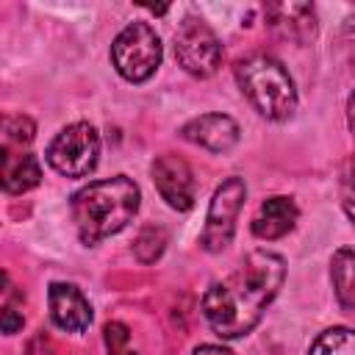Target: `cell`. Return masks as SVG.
Masks as SVG:
<instances>
[{"instance_id":"6da1fadb","label":"cell","mask_w":355,"mask_h":355,"mask_svg":"<svg viewBox=\"0 0 355 355\" xmlns=\"http://www.w3.org/2000/svg\"><path fill=\"white\" fill-rule=\"evenodd\" d=\"M286 280V261L277 252L252 250L227 277L216 280L202 297V316L222 338L247 336L277 297Z\"/></svg>"},{"instance_id":"9a60e30c","label":"cell","mask_w":355,"mask_h":355,"mask_svg":"<svg viewBox=\"0 0 355 355\" xmlns=\"http://www.w3.org/2000/svg\"><path fill=\"white\" fill-rule=\"evenodd\" d=\"M305 355H355V327H330L319 333Z\"/></svg>"},{"instance_id":"7c38bea8","label":"cell","mask_w":355,"mask_h":355,"mask_svg":"<svg viewBox=\"0 0 355 355\" xmlns=\"http://www.w3.org/2000/svg\"><path fill=\"white\" fill-rule=\"evenodd\" d=\"M300 219V208L291 197L286 194H275L269 200L261 202L255 219L250 222V230L255 239H266V241H275V239H283L288 230H294Z\"/></svg>"},{"instance_id":"4fadbf2b","label":"cell","mask_w":355,"mask_h":355,"mask_svg":"<svg viewBox=\"0 0 355 355\" xmlns=\"http://www.w3.org/2000/svg\"><path fill=\"white\" fill-rule=\"evenodd\" d=\"M3 166H0V183L8 194H25L31 189L39 186L42 180V164L33 153L28 150H14V147H3L0 155Z\"/></svg>"},{"instance_id":"d6986e66","label":"cell","mask_w":355,"mask_h":355,"mask_svg":"<svg viewBox=\"0 0 355 355\" xmlns=\"http://www.w3.org/2000/svg\"><path fill=\"white\" fill-rule=\"evenodd\" d=\"M0 324H3V333H6V336H14V333L22 330L25 319H22V313H19L17 308L6 305V308H3V319H0Z\"/></svg>"},{"instance_id":"3957f363","label":"cell","mask_w":355,"mask_h":355,"mask_svg":"<svg viewBox=\"0 0 355 355\" xmlns=\"http://www.w3.org/2000/svg\"><path fill=\"white\" fill-rule=\"evenodd\" d=\"M236 83L250 105L272 122H283L297 111V89L288 69L263 53L247 55L236 64Z\"/></svg>"},{"instance_id":"8992f818","label":"cell","mask_w":355,"mask_h":355,"mask_svg":"<svg viewBox=\"0 0 355 355\" xmlns=\"http://www.w3.org/2000/svg\"><path fill=\"white\" fill-rule=\"evenodd\" d=\"M247 200V186L241 178H227L216 186L211 202H208V214H205V227L200 233V247L205 252H222L236 233V219L239 211Z\"/></svg>"},{"instance_id":"52a82bcc","label":"cell","mask_w":355,"mask_h":355,"mask_svg":"<svg viewBox=\"0 0 355 355\" xmlns=\"http://www.w3.org/2000/svg\"><path fill=\"white\" fill-rule=\"evenodd\" d=\"M175 58L194 78H211L222 64V42L200 17H186L175 33Z\"/></svg>"},{"instance_id":"5bb4252c","label":"cell","mask_w":355,"mask_h":355,"mask_svg":"<svg viewBox=\"0 0 355 355\" xmlns=\"http://www.w3.org/2000/svg\"><path fill=\"white\" fill-rule=\"evenodd\" d=\"M330 283L344 311L355 313V250L341 247L330 258Z\"/></svg>"},{"instance_id":"7402d4cb","label":"cell","mask_w":355,"mask_h":355,"mask_svg":"<svg viewBox=\"0 0 355 355\" xmlns=\"http://www.w3.org/2000/svg\"><path fill=\"white\" fill-rule=\"evenodd\" d=\"M344 211H347V216H349V219H352V225H355V191L344 200Z\"/></svg>"},{"instance_id":"277c9868","label":"cell","mask_w":355,"mask_h":355,"mask_svg":"<svg viewBox=\"0 0 355 355\" xmlns=\"http://www.w3.org/2000/svg\"><path fill=\"white\" fill-rule=\"evenodd\" d=\"M161 39L147 22L125 25L111 44V64L128 83H144L147 78H153L161 67Z\"/></svg>"},{"instance_id":"9c48e42d","label":"cell","mask_w":355,"mask_h":355,"mask_svg":"<svg viewBox=\"0 0 355 355\" xmlns=\"http://www.w3.org/2000/svg\"><path fill=\"white\" fill-rule=\"evenodd\" d=\"M47 302H50V319L55 327L67 333H83L92 324V305L83 297V291L72 283H50L47 288Z\"/></svg>"},{"instance_id":"30bf717a","label":"cell","mask_w":355,"mask_h":355,"mask_svg":"<svg viewBox=\"0 0 355 355\" xmlns=\"http://www.w3.org/2000/svg\"><path fill=\"white\" fill-rule=\"evenodd\" d=\"M266 25L288 42L308 44L316 39V11L308 3H272L266 6Z\"/></svg>"},{"instance_id":"5b68a950","label":"cell","mask_w":355,"mask_h":355,"mask_svg":"<svg viewBox=\"0 0 355 355\" xmlns=\"http://www.w3.org/2000/svg\"><path fill=\"white\" fill-rule=\"evenodd\" d=\"M47 164L67 178H83L97 166L100 133L89 122H72L47 144Z\"/></svg>"},{"instance_id":"2e32d148","label":"cell","mask_w":355,"mask_h":355,"mask_svg":"<svg viewBox=\"0 0 355 355\" xmlns=\"http://www.w3.org/2000/svg\"><path fill=\"white\" fill-rule=\"evenodd\" d=\"M164 250H166V230L155 225H147L133 241V252L141 263H155L164 255Z\"/></svg>"},{"instance_id":"e0dca14e","label":"cell","mask_w":355,"mask_h":355,"mask_svg":"<svg viewBox=\"0 0 355 355\" xmlns=\"http://www.w3.org/2000/svg\"><path fill=\"white\" fill-rule=\"evenodd\" d=\"M36 136V125L31 116H6L3 122V147H19L25 150Z\"/></svg>"},{"instance_id":"7a4b0ae2","label":"cell","mask_w":355,"mask_h":355,"mask_svg":"<svg viewBox=\"0 0 355 355\" xmlns=\"http://www.w3.org/2000/svg\"><path fill=\"white\" fill-rule=\"evenodd\" d=\"M139 202L141 191L128 175H114L78 189L69 202L78 239L86 247H94L103 239L119 233L128 227V222H133Z\"/></svg>"},{"instance_id":"ac0fdd59","label":"cell","mask_w":355,"mask_h":355,"mask_svg":"<svg viewBox=\"0 0 355 355\" xmlns=\"http://www.w3.org/2000/svg\"><path fill=\"white\" fill-rule=\"evenodd\" d=\"M103 341L108 355H136V349L130 347V330L122 322H108L103 327Z\"/></svg>"},{"instance_id":"44dd1931","label":"cell","mask_w":355,"mask_h":355,"mask_svg":"<svg viewBox=\"0 0 355 355\" xmlns=\"http://www.w3.org/2000/svg\"><path fill=\"white\" fill-rule=\"evenodd\" d=\"M347 125H349V130H352V136H355V92H352L349 100H347Z\"/></svg>"},{"instance_id":"ffe728a7","label":"cell","mask_w":355,"mask_h":355,"mask_svg":"<svg viewBox=\"0 0 355 355\" xmlns=\"http://www.w3.org/2000/svg\"><path fill=\"white\" fill-rule=\"evenodd\" d=\"M191 355H236V352L227 347H219V344H200V347H194Z\"/></svg>"},{"instance_id":"ba28073f","label":"cell","mask_w":355,"mask_h":355,"mask_svg":"<svg viewBox=\"0 0 355 355\" xmlns=\"http://www.w3.org/2000/svg\"><path fill=\"white\" fill-rule=\"evenodd\" d=\"M153 183L161 194V200H166L169 208L175 211H189L194 205V178L189 164L175 155V153H164L153 161L150 166Z\"/></svg>"},{"instance_id":"8fae6325","label":"cell","mask_w":355,"mask_h":355,"mask_svg":"<svg viewBox=\"0 0 355 355\" xmlns=\"http://www.w3.org/2000/svg\"><path fill=\"white\" fill-rule=\"evenodd\" d=\"M180 136L211 153H227L239 141V125L227 114H202L180 128Z\"/></svg>"}]
</instances>
